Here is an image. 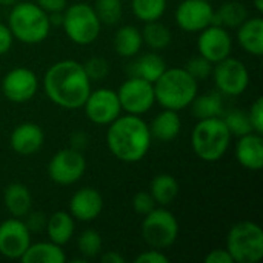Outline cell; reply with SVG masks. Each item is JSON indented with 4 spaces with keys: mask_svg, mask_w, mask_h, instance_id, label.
<instances>
[{
    "mask_svg": "<svg viewBox=\"0 0 263 263\" xmlns=\"http://www.w3.org/2000/svg\"><path fill=\"white\" fill-rule=\"evenodd\" d=\"M46 97L63 109H80L91 92V80L83 63L71 59L59 60L48 68L43 77Z\"/></svg>",
    "mask_w": 263,
    "mask_h": 263,
    "instance_id": "1",
    "label": "cell"
},
{
    "mask_svg": "<svg viewBox=\"0 0 263 263\" xmlns=\"http://www.w3.org/2000/svg\"><path fill=\"white\" fill-rule=\"evenodd\" d=\"M153 137L148 123L140 116H119L108 125L106 145L120 162H140L149 151Z\"/></svg>",
    "mask_w": 263,
    "mask_h": 263,
    "instance_id": "2",
    "label": "cell"
},
{
    "mask_svg": "<svg viewBox=\"0 0 263 263\" xmlns=\"http://www.w3.org/2000/svg\"><path fill=\"white\" fill-rule=\"evenodd\" d=\"M153 86L156 103L163 109L182 111L199 94V82L185 68H166Z\"/></svg>",
    "mask_w": 263,
    "mask_h": 263,
    "instance_id": "3",
    "label": "cell"
},
{
    "mask_svg": "<svg viewBox=\"0 0 263 263\" xmlns=\"http://www.w3.org/2000/svg\"><path fill=\"white\" fill-rule=\"evenodd\" d=\"M8 28L18 42L39 45L48 39L51 23L49 15L35 2H15L8 15Z\"/></svg>",
    "mask_w": 263,
    "mask_h": 263,
    "instance_id": "4",
    "label": "cell"
},
{
    "mask_svg": "<svg viewBox=\"0 0 263 263\" xmlns=\"http://www.w3.org/2000/svg\"><path fill=\"white\" fill-rule=\"evenodd\" d=\"M231 139L233 136L222 117L200 119L193 129L191 146L200 160L217 162L227 154Z\"/></svg>",
    "mask_w": 263,
    "mask_h": 263,
    "instance_id": "5",
    "label": "cell"
},
{
    "mask_svg": "<svg viewBox=\"0 0 263 263\" xmlns=\"http://www.w3.org/2000/svg\"><path fill=\"white\" fill-rule=\"evenodd\" d=\"M62 28L72 43L79 46H88L94 43L100 35L102 22L96 14L94 6L80 2L63 9Z\"/></svg>",
    "mask_w": 263,
    "mask_h": 263,
    "instance_id": "6",
    "label": "cell"
},
{
    "mask_svg": "<svg viewBox=\"0 0 263 263\" xmlns=\"http://www.w3.org/2000/svg\"><path fill=\"white\" fill-rule=\"evenodd\" d=\"M227 250L234 263H259L263 259V231L259 223L243 220L231 227Z\"/></svg>",
    "mask_w": 263,
    "mask_h": 263,
    "instance_id": "7",
    "label": "cell"
},
{
    "mask_svg": "<svg viewBox=\"0 0 263 263\" xmlns=\"http://www.w3.org/2000/svg\"><path fill=\"white\" fill-rule=\"evenodd\" d=\"M142 237L149 248L166 250L173 247L179 237V222L166 206H156L143 216Z\"/></svg>",
    "mask_w": 263,
    "mask_h": 263,
    "instance_id": "8",
    "label": "cell"
},
{
    "mask_svg": "<svg viewBox=\"0 0 263 263\" xmlns=\"http://www.w3.org/2000/svg\"><path fill=\"white\" fill-rule=\"evenodd\" d=\"M213 79L217 91L228 97L242 96L250 85V72L245 63L234 57L217 62L213 68Z\"/></svg>",
    "mask_w": 263,
    "mask_h": 263,
    "instance_id": "9",
    "label": "cell"
},
{
    "mask_svg": "<svg viewBox=\"0 0 263 263\" xmlns=\"http://www.w3.org/2000/svg\"><path fill=\"white\" fill-rule=\"evenodd\" d=\"M122 111L133 116L146 114L156 103L154 86L151 82L131 76L117 89Z\"/></svg>",
    "mask_w": 263,
    "mask_h": 263,
    "instance_id": "10",
    "label": "cell"
},
{
    "mask_svg": "<svg viewBox=\"0 0 263 263\" xmlns=\"http://www.w3.org/2000/svg\"><path fill=\"white\" fill-rule=\"evenodd\" d=\"M86 171V159L83 153L63 148L59 149L48 163V176L57 185H74L77 183Z\"/></svg>",
    "mask_w": 263,
    "mask_h": 263,
    "instance_id": "11",
    "label": "cell"
},
{
    "mask_svg": "<svg viewBox=\"0 0 263 263\" xmlns=\"http://www.w3.org/2000/svg\"><path fill=\"white\" fill-rule=\"evenodd\" d=\"M82 108L85 109L88 120L96 125H109L122 114L117 91L111 88L91 89Z\"/></svg>",
    "mask_w": 263,
    "mask_h": 263,
    "instance_id": "12",
    "label": "cell"
},
{
    "mask_svg": "<svg viewBox=\"0 0 263 263\" xmlns=\"http://www.w3.org/2000/svg\"><path fill=\"white\" fill-rule=\"evenodd\" d=\"M2 92L12 103L29 102L39 91L37 74L25 66H17L2 79Z\"/></svg>",
    "mask_w": 263,
    "mask_h": 263,
    "instance_id": "13",
    "label": "cell"
},
{
    "mask_svg": "<svg viewBox=\"0 0 263 263\" xmlns=\"http://www.w3.org/2000/svg\"><path fill=\"white\" fill-rule=\"evenodd\" d=\"M197 34V52L213 65L231 55L233 39L227 28L210 25Z\"/></svg>",
    "mask_w": 263,
    "mask_h": 263,
    "instance_id": "14",
    "label": "cell"
},
{
    "mask_svg": "<svg viewBox=\"0 0 263 263\" xmlns=\"http://www.w3.org/2000/svg\"><path fill=\"white\" fill-rule=\"evenodd\" d=\"M31 245V233L25 222L17 217L0 223V254L11 260H20Z\"/></svg>",
    "mask_w": 263,
    "mask_h": 263,
    "instance_id": "15",
    "label": "cell"
},
{
    "mask_svg": "<svg viewBox=\"0 0 263 263\" xmlns=\"http://www.w3.org/2000/svg\"><path fill=\"white\" fill-rule=\"evenodd\" d=\"M176 23L185 32H200L213 25L214 8L206 0H182L176 9Z\"/></svg>",
    "mask_w": 263,
    "mask_h": 263,
    "instance_id": "16",
    "label": "cell"
},
{
    "mask_svg": "<svg viewBox=\"0 0 263 263\" xmlns=\"http://www.w3.org/2000/svg\"><path fill=\"white\" fill-rule=\"evenodd\" d=\"M103 211V197L102 194L91 186H83L77 190L69 200V214L74 220L92 222Z\"/></svg>",
    "mask_w": 263,
    "mask_h": 263,
    "instance_id": "17",
    "label": "cell"
},
{
    "mask_svg": "<svg viewBox=\"0 0 263 263\" xmlns=\"http://www.w3.org/2000/svg\"><path fill=\"white\" fill-rule=\"evenodd\" d=\"M43 129L34 122H23L17 125L9 136V145L18 156H32L39 153V149L43 146Z\"/></svg>",
    "mask_w": 263,
    "mask_h": 263,
    "instance_id": "18",
    "label": "cell"
},
{
    "mask_svg": "<svg viewBox=\"0 0 263 263\" xmlns=\"http://www.w3.org/2000/svg\"><path fill=\"white\" fill-rule=\"evenodd\" d=\"M237 162L250 171H260L263 168V136L259 133H248L237 137L236 143Z\"/></svg>",
    "mask_w": 263,
    "mask_h": 263,
    "instance_id": "19",
    "label": "cell"
},
{
    "mask_svg": "<svg viewBox=\"0 0 263 263\" xmlns=\"http://www.w3.org/2000/svg\"><path fill=\"white\" fill-rule=\"evenodd\" d=\"M237 29V42L240 48L256 57L263 54V18L260 15L248 17Z\"/></svg>",
    "mask_w": 263,
    "mask_h": 263,
    "instance_id": "20",
    "label": "cell"
},
{
    "mask_svg": "<svg viewBox=\"0 0 263 263\" xmlns=\"http://www.w3.org/2000/svg\"><path fill=\"white\" fill-rule=\"evenodd\" d=\"M148 126L153 139L159 142H173L179 137L182 131V119L179 116V111L163 109L153 119Z\"/></svg>",
    "mask_w": 263,
    "mask_h": 263,
    "instance_id": "21",
    "label": "cell"
},
{
    "mask_svg": "<svg viewBox=\"0 0 263 263\" xmlns=\"http://www.w3.org/2000/svg\"><path fill=\"white\" fill-rule=\"evenodd\" d=\"M3 203L11 217L23 219L32 210V196L26 185L14 182L5 188Z\"/></svg>",
    "mask_w": 263,
    "mask_h": 263,
    "instance_id": "22",
    "label": "cell"
},
{
    "mask_svg": "<svg viewBox=\"0 0 263 263\" xmlns=\"http://www.w3.org/2000/svg\"><path fill=\"white\" fill-rule=\"evenodd\" d=\"M45 231H46L48 239L52 243L63 247L74 236V231H76L74 217L66 211H55L48 217Z\"/></svg>",
    "mask_w": 263,
    "mask_h": 263,
    "instance_id": "23",
    "label": "cell"
},
{
    "mask_svg": "<svg viewBox=\"0 0 263 263\" xmlns=\"http://www.w3.org/2000/svg\"><path fill=\"white\" fill-rule=\"evenodd\" d=\"M112 46L120 57H125V59L136 57L143 46V39H142L140 29L133 25L120 26L114 34Z\"/></svg>",
    "mask_w": 263,
    "mask_h": 263,
    "instance_id": "24",
    "label": "cell"
},
{
    "mask_svg": "<svg viewBox=\"0 0 263 263\" xmlns=\"http://www.w3.org/2000/svg\"><path fill=\"white\" fill-rule=\"evenodd\" d=\"M166 62L160 54L156 52H146L140 57H137L129 65V74L134 77H140L143 80H148L154 83L166 69Z\"/></svg>",
    "mask_w": 263,
    "mask_h": 263,
    "instance_id": "25",
    "label": "cell"
},
{
    "mask_svg": "<svg viewBox=\"0 0 263 263\" xmlns=\"http://www.w3.org/2000/svg\"><path fill=\"white\" fill-rule=\"evenodd\" d=\"M23 263H63L66 254L60 245L48 242L31 243L20 259Z\"/></svg>",
    "mask_w": 263,
    "mask_h": 263,
    "instance_id": "26",
    "label": "cell"
},
{
    "mask_svg": "<svg viewBox=\"0 0 263 263\" xmlns=\"http://www.w3.org/2000/svg\"><path fill=\"white\" fill-rule=\"evenodd\" d=\"M149 194L159 206H170L179 196V182L171 174H157L149 183Z\"/></svg>",
    "mask_w": 263,
    "mask_h": 263,
    "instance_id": "27",
    "label": "cell"
},
{
    "mask_svg": "<svg viewBox=\"0 0 263 263\" xmlns=\"http://www.w3.org/2000/svg\"><path fill=\"white\" fill-rule=\"evenodd\" d=\"M193 108V114L197 120L210 119V117H222L225 112L223 99L220 92H206L202 96H196L190 105Z\"/></svg>",
    "mask_w": 263,
    "mask_h": 263,
    "instance_id": "28",
    "label": "cell"
},
{
    "mask_svg": "<svg viewBox=\"0 0 263 263\" xmlns=\"http://www.w3.org/2000/svg\"><path fill=\"white\" fill-rule=\"evenodd\" d=\"M248 18V9L240 2H227L217 11H214L213 25L223 26L227 29H236Z\"/></svg>",
    "mask_w": 263,
    "mask_h": 263,
    "instance_id": "29",
    "label": "cell"
},
{
    "mask_svg": "<svg viewBox=\"0 0 263 263\" xmlns=\"http://www.w3.org/2000/svg\"><path fill=\"white\" fill-rule=\"evenodd\" d=\"M140 32H142L143 45H146L153 51H162V49L168 48L173 40V34H171L170 28L166 25L160 23V20L145 23V26Z\"/></svg>",
    "mask_w": 263,
    "mask_h": 263,
    "instance_id": "30",
    "label": "cell"
},
{
    "mask_svg": "<svg viewBox=\"0 0 263 263\" xmlns=\"http://www.w3.org/2000/svg\"><path fill=\"white\" fill-rule=\"evenodd\" d=\"M131 9L137 20L148 23L160 20L166 11V0H131Z\"/></svg>",
    "mask_w": 263,
    "mask_h": 263,
    "instance_id": "31",
    "label": "cell"
},
{
    "mask_svg": "<svg viewBox=\"0 0 263 263\" xmlns=\"http://www.w3.org/2000/svg\"><path fill=\"white\" fill-rule=\"evenodd\" d=\"M222 119L233 137H242L248 133H254L250 123L248 112L243 109H228L227 112L222 114Z\"/></svg>",
    "mask_w": 263,
    "mask_h": 263,
    "instance_id": "32",
    "label": "cell"
},
{
    "mask_svg": "<svg viewBox=\"0 0 263 263\" xmlns=\"http://www.w3.org/2000/svg\"><path fill=\"white\" fill-rule=\"evenodd\" d=\"M102 247H103L102 236L99 234V231H96L92 228H88V230L82 231L80 236H79V239H77L79 253L86 260L97 257L102 253Z\"/></svg>",
    "mask_w": 263,
    "mask_h": 263,
    "instance_id": "33",
    "label": "cell"
},
{
    "mask_svg": "<svg viewBox=\"0 0 263 263\" xmlns=\"http://www.w3.org/2000/svg\"><path fill=\"white\" fill-rule=\"evenodd\" d=\"M94 11L102 25H116L122 18L123 5L122 0H96Z\"/></svg>",
    "mask_w": 263,
    "mask_h": 263,
    "instance_id": "34",
    "label": "cell"
},
{
    "mask_svg": "<svg viewBox=\"0 0 263 263\" xmlns=\"http://www.w3.org/2000/svg\"><path fill=\"white\" fill-rule=\"evenodd\" d=\"M213 68H214V65L210 60H206L205 57H202L200 54L191 57L185 65V69L188 71V74L193 76L197 82L206 80L208 77H211Z\"/></svg>",
    "mask_w": 263,
    "mask_h": 263,
    "instance_id": "35",
    "label": "cell"
},
{
    "mask_svg": "<svg viewBox=\"0 0 263 263\" xmlns=\"http://www.w3.org/2000/svg\"><path fill=\"white\" fill-rule=\"evenodd\" d=\"M85 72L89 80H102L109 74V63L102 57H91L83 63Z\"/></svg>",
    "mask_w": 263,
    "mask_h": 263,
    "instance_id": "36",
    "label": "cell"
},
{
    "mask_svg": "<svg viewBox=\"0 0 263 263\" xmlns=\"http://www.w3.org/2000/svg\"><path fill=\"white\" fill-rule=\"evenodd\" d=\"M156 206H157V203L154 202L149 191H139L133 197V210L136 214H139L142 217L146 216L148 213H151Z\"/></svg>",
    "mask_w": 263,
    "mask_h": 263,
    "instance_id": "37",
    "label": "cell"
},
{
    "mask_svg": "<svg viewBox=\"0 0 263 263\" xmlns=\"http://www.w3.org/2000/svg\"><path fill=\"white\" fill-rule=\"evenodd\" d=\"M248 112V117H250V123L253 126V131L254 133H259L263 134V99L262 97H257L254 100V103L251 105L250 111Z\"/></svg>",
    "mask_w": 263,
    "mask_h": 263,
    "instance_id": "38",
    "label": "cell"
},
{
    "mask_svg": "<svg viewBox=\"0 0 263 263\" xmlns=\"http://www.w3.org/2000/svg\"><path fill=\"white\" fill-rule=\"evenodd\" d=\"M25 220V225H26V228L29 230V233H42V231H45V228H46V220H48V217H46V214L45 213H42V211H29L25 217H23Z\"/></svg>",
    "mask_w": 263,
    "mask_h": 263,
    "instance_id": "39",
    "label": "cell"
},
{
    "mask_svg": "<svg viewBox=\"0 0 263 263\" xmlns=\"http://www.w3.org/2000/svg\"><path fill=\"white\" fill-rule=\"evenodd\" d=\"M136 263H168L170 262V257L162 253V250H148V251H143L140 253L136 259H134Z\"/></svg>",
    "mask_w": 263,
    "mask_h": 263,
    "instance_id": "40",
    "label": "cell"
},
{
    "mask_svg": "<svg viewBox=\"0 0 263 263\" xmlns=\"http://www.w3.org/2000/svg\"><path fill=\"white\" fill-rule=\"evenodd\" d=\"M35 3H37L46 14L63 12V9L68 6V0H35Z\"/></svg>",
    "mask_w": 263,
    "mask_h": 263,
    "instance_id": "41",
    "label": "cell"
},
{
    "mask_svg": "<svg viewBox=\"0 0 263 263\" xmlns=\"http://www.w3.org/2000/svg\"><path fill=\"white\" fill-rule=\"evenodd\" d=\"M205 263H234L227 248H217L206 254Z\"/></svg>",
    "mask_w": 263,
    "mask_h": 263,
    "instance_id": "42",
    "label": "cell"
},
{
    "mask_svg": "<svg viewBox=\"0 0 263 263\" xmlns=\"http://www.w3.org/2000/svg\"><path fill=\"white\" fill-rule=\"evenodd\" d=\"M12 42H14V37H12L8 25L0 22V55H5L11 49Z\"/></svg>",
    "mask_w": 263,
    "mask_h": 263,
    "instance_id": "43",
    "label": "cell"
},
{
    "mask_svg": "<svg viewBox=\"0 0 263 263\" xmlns=\"http://www.w3.org/2000/svg\"><path fill=\"white\" fill-rule=\"evenodd\" d=\"M69 143H71L69 148L83 153V149L88 146V136H86V133H83V131H76V133L71 136Z\"/></svg>",
    "mask_w": 263,
    "mask_h": 263,
    "instance_id": "44",
    "label": "cell"
},
{
    "mask_svg": "<svg viewBox=\"0 0 263 263\" xmlns=\"http://www.w3.org/2000/svg\"><path fill=\"white\" fill-rule=\"evenodd\" d=\"M102 263H123L125 259L123 256H120L117 251H106L102 257H100Z\"/></svg>",
    "mask_w": 263,
    "mask_h": 263,
    "instance_id": "45",
    "label": "cell"
},
{
    "mask_svg": "<svg viewBox=\"0 0 263 263\" xmlns=\"http://www.w3.org/2000/svg\"><path fill=\"white\" fill-rule=\"evenodd\" d=\"M253 5H254L256 11H257L259 14H262L263 12V0H253Z\"/></svg>",
    "mask_w": 263,
    "mask_h": 263,
    "instance_id": "46",
    "label": "cell"
},
{
    "mask_svg": "<svg viewBox=\"0 0 263 263\" xmlns=\"http://www.w3.org/2000/svg\"><path fill=\"white\" fill-rule=\"evenodd\" d=\"M17 0H0V5H5V6H12Z\"/></svg>",
    "mask_w": 263,
    "mask_h": 263,
    "instance_id": "47",
    "label": "cell"
},
{
    "mask_svg": "<svg viewBox=\"0 0 263 263\" xmlns=\"http://www.w3.org/2000/svg\"><path fill=\"white\" fill-rule=\"evenodd\" d=\"M206 2H214V0H206Z\"/></svg>",
    "mask_w": 263,
    "mask_h": 263,
    "instance_id": "48",
    "label": "cell"
}]
</instances>
